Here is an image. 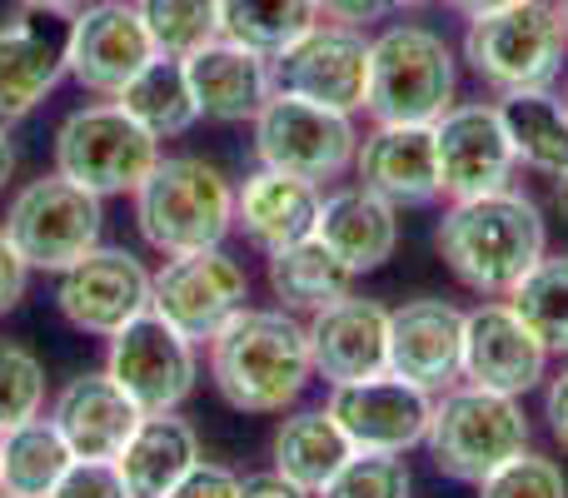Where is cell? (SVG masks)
<instances>
[{
  "instance_id": "1",
  "label": "cell",
  "mask_w": 568,
  "mask_h": 498,
  "mask_svg": "<svg viewBox=\"0 0 568 498\" xmlns=\"http://www.w3.org/2000/svg\"><path fill=\"white\" fill-rule=\"evenodd\" d=\"M434 250L464 289L479 299H509L524 274L549 254V225L544 210L509 185L479 200H454L434 230Z\"/></svg>"
},
{
  "instance_id": "2",
  "label": "cell",
  "mask_w": 568,
  "mask_h": 498,
  "mask_svg": "<svg viewBox=\"0 0 568 498\" xmlns=\"http://www.w3.org/2000/svg\"><path fill=\"white\" fill-rule=\"evenodd\" d=\"M210 384L240 414H284L304 399L314 379L310 324L290 309H245L205 344Z\"/></svg>"
},
{
  "instance_id": "3",
  "label": "cell",
  "mask_w": 568,
  "mask_h": 498,
  "mask_svg": "<svg viewBox=\"0 0 568 498\" xmlns=\"http://www.w3.org/2000/svg\"><path fill=\"white\" fill-rule=\"evenodd\" d=\"M459 105V55L439 30L419 20H394L369 35V100L374 125H434Z\"/></svg>"
},
{
  "instance_id": "4",
  "label": "cell",
  "mask_w": 568,
  "mask_h": 498,
  "mask_svg": "<svg viewBox=\"0 0 568 498\" xmlns=\"http://www.w3.org/2000/svg\"><path fill=\"white\" fill-rule=\"evenodd\" d=\"M130 200L140 240L155 254L210 250L235 235V185L205 155H160Z\"/></svg>"
},
{
  "instance_id": "5",
  "label": "cell",
  "mask_w": 568,
  "mask_h": 498,
  "mask_svg": "<svg viewBox=\"0 0 568 498\" xmlns=\"http://www.w3.org/2000/svg\"><path fill=\"white\" fill-rule=\"evenodd\" d=\"M534 439L529 414L509 394L479 389V384H454L434 399V419L424 434L434 469L454 484H474L479 489L494 469L524 454Z\"/></svg>"
},
{
  "instance_id": "6",
  "label": "cell",
  "mask_w": 568,
  "mask_h": 498,
  "mask_svg": "<svg viewBox=\"0 0 568 498\" xmlns=\"http://www.w3.org/2000/svg\"><path fill=\"white\" fill-rule=\"evenodd\" d=\"M459 55L474 70V80L489 85L494 95L549 90L564 75L568 30L549 0H519V6H504L469 20Z\"/></svg>"
},
{
  "instance_id": "7",
  "label": "cell",
  "mask_w": 568,
  "mask_h": 498,
  "mask_svg": "<svg viewBox=\"0 0 568 498\" xmlns=\"http://www.w3.org/2000/svg\"><path fill=\"white\" fill-rule=\"evenodd\" d=\"M165 140H155L120 100H90V105L70 110L55 130V170L75 180L80 190L110 200V195H135L145 175L160 165Z\"/></svg>"
},
{
  "instance_id": "8",
  "label": "cell",
  "mask_w": 568,
  "mask_h": 498,
  "mask_svg": "<svg viewBox=\"0 0 568 498\" xmlns=\"http://www.w3.org/2000/svg\"><path fill=\"white\" fill-rule=\"evenodd\" d=\"M6 240L16 254L30 264V274H60L75 260H85L105 235V200L80 190L60 170L26 185L10 195L6 220H0Z\"/></svg>"
},
{
  "instance_id": "9",
  "label": "cell",
  "mask_w": 568,
  "mask_h": 498,
  "mask_svg": "<svg viewBox=\"0 0 568 498\" xmlns=\"http://www.w3.org/2000/svg\"><path fill=\"white\" fill-rule=\"evenodd\" d=\"M250 125H255L260 165L300 175L310 185L344 180L354 170V155H359V125H354V115L300 100L290 90H275Z\"/></svg>"
},
{
  "instance_id": "10",
  "label": "cell",
  "mask_w": 568,
  "mask_h": 498,
  "mask_svg": "<svg viewBox=\"0 0 568 498\" xmlns=\"http://www.w3.org/2000/svg\"><path fill=\"white\" fill-rule=\"evenodd\" d=\"M245 304L250 274L225 245L165 254V264L150 274V309L195 344H210Z\"/></svg>"
},
{
  "instance_id": "11",
  "label": "cell",
  "mask_w": 568,
  "mask_h": 498,
  "mask_svg": "<svg viewBox=\"0 0 568 498\" xmlns=\"http://www.w3.org/2000/svg\"><path fill=\"white\" fill-rule=\"evenodd\" d=\"M105 374L135 399L140 414H170L200 384V344L145 309L105 339Z\"/></svg>"
},
{
  "instance_id": "12",
  "label": "cell",
  "mask_w": 568,
  "mask_h": 498,
  "mask_svg": "<svg viewBox=\"0 0 568 498\" xmlns=\"http://www.w3.org/2000/svg\"><path fill=\"white\" fill-rule=\"evenodd\" d=\"M150 60H155V40L135 0H85L65 20V75L85 95L115 100Z\"/></svg>"
},
{
  "instance_id": "13",
  "label": "cell",
  "mask_w": 568,
  "mask_h": 498,
  "mask_svg": "<svg viewBox=\"0 0 568 498\" xmlns=\"http://www.w3.org/2000/svg\"><path fill=\"white\" fill-rule=\"evenodd\" d=\"M434 150H439V195L479 200L514 185V145L494 100H459L434 120Z\"/></svg>"
},
{
  "instance_id": "14",
  "label": "cell",
  "mask_w": 568,
  "mask_h": 498,
  "mask_svg": "<svg viewBox=\"0 0 568 498\" xmlns=\"http://www.w3.org/2000/svg\"><path fill=\"white\" fill-rule=\"evenodd\" d=\"M150 274L155 270H145V260H135L130 250L95 245L85 260L55 274V309L65 314L70 329L110 339L150 309Z\"/></svg>"
},
{
  "instance_id": "15",
  "label": "cell",
  "mask_w": 568,
  "mask_h": 498,
  "mask_svg": "<svg viewBox=\"0 0 568 498\" xmlns=\"http://www.w3.org/2000/svg\"><path fill=\"white\" fill-rule=\"evenodd\" d=\"M275 80L280 90H290L300 100L344 110V115H364V100H369V30L320 20L310 35L294 40L275 60Z\"/></svg>"
},
{
  "instance_id": "16",
  "label": "cell",
  "mask_w": 568,
  "mask_h": 498,
  "mask_svg": "<svg viewBox=\"0 0 568 498\" xmlns=\"http://www.w3.org/2000/svg\"><path fill=\"white\" fill-rule=\"evenodd\" d=\"M324 409L334 414L354 454H409L429 434L434 394L414 389L394 374H379V379L359 384H334Z\"/></svg>"
},
{
  "instance_id": "17",
  "label": "cell",
  "mask_w": 568,
  "mask_h": 498,
  "mask_svg": "<svg viewBox=\"0 0 568 498\" xmlns=\"http://www.w3.org/2000/svg\"><path fill=\"white\" fill-rule=\"evenodd\" d=\"M549 359L554 354L509 299H484L464 314V384L524 399L549 379Z\"/></svg>"
},
{
  "instance_id": "18",
  "label": "cell",
  "mask_w": 568,
  "mask_h": 498,
  "mask_svg": "<svg viewBox=\"0 0 568 498\" xmlns=\"http://www.w3.org/2000/svg\"><path fill=\"white\" fill-rule=\"evenodd\" d=\"M389 374L434 399L464 384V309L444 299H404L389 309Z\"/></svg>"
},
{
  "instance_id": "19",
  "label": "cell",
  "mask_w": 568,
  "mask_h": 498,
  "mask_svg": "<svg viewBox=\"0 0 568 498\" xmlns=\"http://www.w3.org/2000/svg\"><path fill=\"white\" fill-rule=\"evenodd\" d=\"M304 324H310L314 379H324L329 389L389 374V309L379 299L344 294Z\"/></svg>"
},
{
  "instance_id": "20",
  "label": "cell",
  "mask_w": 568,
  "mask_h": 498,
  "mask_svg": "<svg viewBox=\"0 0 568 498\" xmlns=\"http://www.w3.org/2000/svg\"><path fill=\"white\" fill-rule=\"evenodd\" d=\"M185 75H190V90H195L200 120H215V125H250L265 110V100L280 90L275 60L230 35L195 50L185 60Z\"/></svg>"
},
{
  "instance_id": "21",
  "label": "cell",
  "mask_w": 568,
  "mask_h": 498,
  "mask_svg": "<svg viewBox=\"0 0 568 498\" xmlns=\"http://www.w3.org/2000/svg\"><path fill=\"white\" fill-rule=\"evenodd\" d=\"M354 180L399 210H419L444 200L434 125H374L369 135H359Z\"/></svg>"
},
{
  "instance_id": "22",
  "label": "cell",
  "mask_w": 568,
  "mask_h": 498,
  "mask_svg": "<svg viewBox=\"0 0 568 498\" xmlns=\"http://www.w3.org/2000/svg\"><path fill=\"white\" fill-rule=\"evenodd\" d=\"M45 419L60 429L75 459H115L145 414L105 369H85L60 384Z\"/></svg>"
},
{
  "instance_id": "23",
  "label": "cell",
  "mask_w": 568,
  "mask_h": 498,
  "mask_svg": "<svg viewBox=\"0 0 568 498\" xmlns=\"http://www.w3.org/2000/svg\"><path fill=\"white\" fill-rule=\"evenodd\" d=\"M50 16H26L0 26V130H16L65 80V35L45 26Z\"/></svg>"
},
{
  "instance_id": "24",
  "label": "cell",
  "mask_w": 568,
  "mask_h": 498,
  "mask_svg": "<svg viewBox=\"0 0 568 498\" xmlns=\"http://www.w3.org/2000/svg\"><path fill=\"white\" fill-rule=\"evenodd\" d=\"M320 200H324L320 185L260 165L255 175H245V185H235V230L260 254H275L284 245H300V240L314 235Z\"/></svg>"
},
{
  "instance_id": "25",
  "label": "cell",
  "mask_w": 568,
  "mask_h": 498,
  "mask_svg": "<svg viewBox=\"0 0 568 498\" xmlns=\"http://www.w3.org/2000/svg\"><path fill=\"white\" fill-rule=\"evenodd\" d=\"M314 235L339 254L354 274H374L399 250V205H389L384 195H374L364 185L334 190V195L320 200Z\"/></svg>"
},
{
  "instance_id": "26",
  "label": "cell",
  "mask_w": 568,
  "mask_h": 498,
  "mask_svg": "<svg viewBox=\"0 0 568 498\" xmlns=\"http://www.w3.org/2000/svg\"><path fill=\"white\" fill-rule=\"evenodd\" d=\"M195 464H200V434L190 419H180V409L145 414L135 424V434L125 439V449L115 454V469L125 474L135 498H165Z\"/></svg>"
},
{
  "instance_id": "27",
  "label": "cell",
  "mask_w": 568,
  "mask_h": 498,
  "mask_svg": "<svg viewBox=\"0 0 568 498\" xmlns=\"http://www.w3.org/2000/svg\"><path fill=\"white\" fill-rule=\"evenodd\" d=\"M265 274H270V289H275L280 309H290V314H320L324 304L354 294V280H359L320 235L265 254Z\"/></svg>"
},
{
  "instance_id": "28",
  "label": "cell",
  "mask_w": 568,
  "mask_h": 498,
  "mask_svg": "<svg viewBox=\"0 0 568 498\" xmlns=\"http://www.w3.org/2000/svg\"><path fill=\"white\" fill-rule=\"evenodd\" d=\"M509 130L514 160L534 175H564L568 170V105L559 90H509L494 100Z\"/></svg>"
},
{
  "instance_id": "29",
  "label": "cell",
  "mask_w": 568,
  "mask_h": 498,
  "mask_svg": "<svg viewBox=\"0 0 568 498\" xmlns=\"http://www.w3.org/2000/svg\"><path fill=\"white\" fill-rule=\"evenodd\" d=\"M349 439L344 429L334 424L329 409H300V414H284V424L275 429V444H270V459L284 479H294L300 489L320 494L324 484L339 474V464L349 459Z\"/></svg>"
},
{
  "instance_id": "30",
  "label": "cell",
  "mask_w": 568,
  "mask_h": 498,
  "mask_svg": "<svg viewBox=\"0 0 568 498\" xmlns=\"http://www.w3.org/2000/svg\"><path fill=\"white\" fill-rule=\"evenodd\" d=\"M70 459L75 454L45 414L16 424L10 434H0V498H45L70 469Z\"/></svg>"
},
{
  "instance_id": "31",
  "label": "cell",
  "mask_w": 568,
  "mask_h": 498,
  "mask_svg": "<svg viewBox=\"0 0 568 498\" xmlns=\"http://www.w3.org/2000/svg\"><path fill=\"white\" fill-rule=\"evenodd\" d=\"M120 105L140 120L155 140H175V135H190L200 125V105H195V90H190V75H185V60H170V55H155L125 90H120Z\"/></svg>"
},
{
  "instance_id": "32",
  "label": "cell",
  "mask_w": 568,
  "mask_h": 498,
  "mask_svg": "<svg viewBox=\"0 0 568 498\" xmlns=\"http://www.w3.org/2000/svg\"><path fill=\"white\" fill-rule=\"evenodd\" d=\"M220 20L230 40L280 60L294 40L320 26V0H220Z\"/></svg>"
},
{
  "instance_id": "33",
  "label": "cell",
  "mask_w": 568,
  "mask_h": 498,
  "mask_svg": "<svg viewBox=\"0 0 568 498\" xmlns=\"http://www.w3.org/2000/svg\"><path fill=\"white\" fill-rule=\"evenodd\" d=\"M509 304L544 339V349L568 359V254H544L509 294Z\"/></svg>"
},
{
  "instance_id": "34",
  "label": "cell",
  "mask_w": 568,
  "mask_h": 498,
  "mask_svg": "<svg viewBox=\"0 0 568 498\" xmlns=\"http://www.w3.org/2000/svg\"><path fill=\"white\" fill-rule=\"evenodd\" d=\"M140 20H145L155 55L170 60H190L195 50H205L210 40L225 35L220 20V0H135Z\"/></svg>"
},
{
  "instance_id": "35",
  "label": "cell",
  "mask_w": 568,
  "mask_h": 498,
  "mask_svg": "<svg viewBox=\"0 0 568 498\" xmlns=\"http://www.w3.org/2000/svg\"><path fill=\"white\" fill-rule=\"evenodd\" d=\"M45 414V364L16 339H0V434Z\"/></svg>"
},
{
  "instance_id": "36",
  "label": "cell",
  "mask_w": 568,
  "mask_h": 498,
  "mask_svg": "<svg viewBox=\"0 0 568 498\" xmlns=\"http://www.w3.org/2000/svg\"><path fill=\"white\" fill-rule=\"evenodd\" d=\"M414 474L404 454H349L314 498H409Z\"/></svg>"
},
{
  "instance_id": "37",
  "label": "cell",
  "mask_w": 568,
  "mask_h": 498,
  "mask_svg": "<svg viewBox=\"0 0 568 498\" xmlns=\"http://www.w3.org/2000/svg\"><path fill=\"white\" fill-rule=\"evenodd\" d=\"M479 498H568V474L559 459L524 449L479 484Z\"/></svg>"
},
{
  "instance_id": "38",
  "label": "cell",
  "mask_w": 568,
  "mask_h": 498,
  "mask_svg": "<svg viewBox=\"0 0 568 498\" xmlns=\"http://www.w3.org/2000/svg\"><path fill=\"white\" fill-rule=\"evenodd\" d=\"M45 498H135L115 459H70V469L55 479Z\"/></svg>"
},
{
  "instance_id": "39",
  "label": "cell",
  "mask_w": 568,
  "mask_h": 498,
  "mask_svg": "<svg viewBox=\"0 0 568 498\" xmlns=\"http://www.w3.org/2000/svg\"><path fill=\"white\" fill-rule=\"evenodd\" d=\"M165 498H240V474H230L225 464H205V459H200Z\"/></svg>"
},
{
  "instance_id": "40",
  "label": "cell",
  "mask_w": 568,
  "mask_h": 498,
  "mask_svg": "<svg viewBox=\"0 0 568 498\" xmlns=\"http://www.w3.org/2000/svg\"><path fill=\"white\" fill-rule=\"evenodd\" d=\"M26 289H30V264L20 260L16 245L6 240V230H0V319H6L10 309H20Z\"/></svg>"
},
{
  "instance_id": "41",
  "label": "cell",
  "mask_w": 568,
  "mask_h": 498,
  "mask_svg": "<svg viewBox=\"0 0 568 498\" xmlns=\"http://www.w3.org/2000/svg\"><path fill=\"white\" fill-rule=\"evenodd\" d=\"M384 16H389V0H320V20H334V26L369 30Z\"/></svg>"
},
{
  "instance_id": "42",
  "label": "cell",
  "mask_w": 568,
  "mask_h": 498,
  "mask_svg": "<svg viewBox=\"0 0 568 498\" xmlns=\"http://www.w3.org/2000/svg\"><path fill=\"white\" fill-rule=\"evenodd\" d=\"M544 419H549L554 444L568 454V364L559 374H549V384H544Z\"/></svg>"
},
{
  "instance_id": "43",
  "label": "cell",
  "mask_w": 568,
  "mask_h": 498,
  "mask_svg": "<svg viewBox=\"0 0 568 498\" xmlns=\"http://www.w3.org/2000/svg\"><path fill=\"white\" fill-rule=\"evenodd\" d=\"M240 498H314V494L300 489L294 479H284L275 464H270V469L245 474V479H240Z\"/></svg>"
},
{
  "instance_id": "44",
  "label": "cell",
  "mask_w": 568,
  "mask_h": 498,
  "mask_svg": "<svg viewBox=\"0 0 568 498\" xmlns=\"http://www.w3.org/2000/svg\"><path fill=\"white\" fill-rule=\"evenodd\" d=\"M16 6L26 10V16H60V20H70L80 6H85V0H16Z\"/></svg>"
},
{
  "instance_id": "45",
  "label": "cell",
  "mask_w": 568,
  "mask_h": 498,
  "mask_svg": "<svg viewBox=\"0 0 568 498\" xmlns=\"http://www.w3.org/2000/svg\"><path fill=\"white\" fill-rule=\"evenodd\" d=\"M444 6H449L454 16H459V20H479V16H489V10L519 6V0H444Z\"/></svg>"
},
{
  "instance_id": "46",
  "label": "cell",
  "mask_w": 568,
  "mask_h": 498,
  "mask_svg": "<svg viewBox=\"0 0 568 498\" xmlns=\"http://www.w3.org/2000/svg\"><path fill=\"white\" fill-rule=\"evenodd\" d=\"M10 175H16V145H10V130H0V195H6Z\"/></svg>"
},
{
  "instance_id": "47",
  "label": "cell",
  "mask_w": 568,
  "mask_h": 498,
  "mask_svg": "<svg viewBox=\"0 0 568 498\" xmlns=\"http://www.w3.org/2000/svg\"><path fill=\"white\" fill-rule=\"evenodd\" d=\"M554 205H559V215L568 225V170H564V175H554Z\"/></svg>"
},
{
  "instance_id": "48",
  "label": "cell",
  "mask_w": 568,
  "mask_h": 498,
  "mask_svg": "<svg viewBox=\"0 0 568 498\" xmlns=\"http://www.w3.org/2000/svg\"><path fill=\"white\" fill-rule=\"evenodd\" d=\"M429 6H439V0H389V10H399V16H404V10L414 16V10H429Z\"/></svg>"
},
{
  "instance_id": "49",
  "label": "cell",
  "mask_w": 568,
  "mask_h": 498,
  "mask_svg": "<svg viewBox=\"0 0 568 498\" xmlns=\"http://www.w3.org/2000/svg\"><path fill=\"white\" fill-rule=\"evenodd\" d=\"M554 10H559V20H564V30H568V0H549Z\"/></svg>"
},
{
  "instance_id": "50",
  "label": "cell",
  "mask_w": 568,
  "mask_h": 498,
  "mask_svg": "<svg viewBox=\"0 0 568 498\" xmlns=\"http://www.w3.org/2000/svg\"><path fill=\"white\" fill-rule=\"evenodd\" d=\"M564 105H568V85H564Z\"/></svg>"
}]
</instances>
